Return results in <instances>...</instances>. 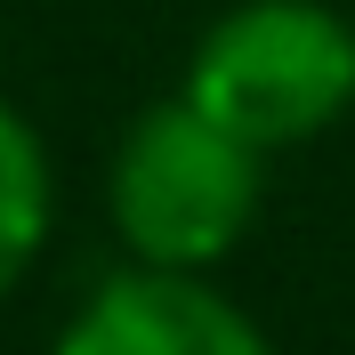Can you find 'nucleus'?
<instances>
[{
	"label": "nucleus",
	"instance_id": "obj_1",
	"mask_svg": "<svg viewBox=\"0 0 355 355\" xmlns=\"http://www.w3.org/2000/svg\"><path fill=\"white\" fill-rule=\"evenodd\" d=\"M186 97L259 154L299 146L355 105V33L323 0H243L202 33Z\"/></svg>",
	"mask_w": 355,
	"mask_h": 355
},
{
	"label": "nucleus",
	"instance_id": "obj_2",
	"mask_svg": "<svg viewBox=\"0 0 355 355\" xmlns=\"http://www.w3.org/2000/svg\"><path fill=\"white\" fill-rule=\"evenodd\" d=\"M259 218V146L178 97L154 105L113 154V226L137 266L202 275Z\"/></svg>",
	"mask_w": 355,
	"mask_h": 355
},
{
	"label": "nucleus",
	"instance_id": "obj_3",
	"mask_svg": "<svg viewBox=\"0 0 355 355\" xmlns=\"http://www.w3.org/2000/svg\"><path fill=\"white\" fill-rule=\"evenodd\" d=\"M49 355H275L266 331L250 323L226 291L178 266H137L113 275L97 299L65 323Z\"/></svg>",
	"mask_w": 355,
	"mask_h": 355
},
{
	"label": "nucleus",
	"instance_id": "obj_4",
	"mask_svg": "<svg viewBox=\"0 0 355 355\" xmlns=\"http://www.w3.org/2000/svg\"><path fill=\"white\" fill-rule=\"evenodd\" d=\"M49 234V154L17 105H0V299L24 283Z\"/></svg>",
	"mask_w": 355,
	"mask_h": 355
}]
</instances>
